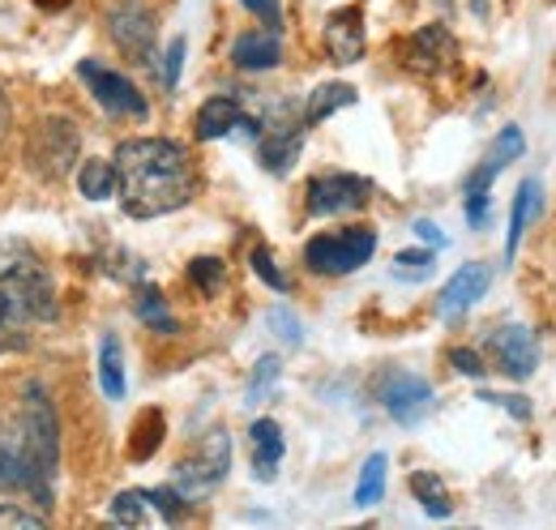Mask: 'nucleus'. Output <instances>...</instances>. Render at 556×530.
<instances>
[{
	"instance_id": "f257e3e1",
	"label": "nucleus",
	"mask_w": 556,
	"mask_h": 530,
	"mask_svg": "<svg viewBox=\"0 0 556 530\" xmlns=\"http://www.w3.org/2000/svg\"><path fill=\"white\" fill-rule=\"evenodd\" d=\"M116 193L129 218H163L198 193L193 159L172 137H129L116 146Z\"/></svg>"
},
{
	"instance_id": "f03ea898",
	"label": "nucleus",
	"mask_w": 556,
	"mask_h": 530,
	"mask_svg": "<svg viewBox=\"0 0 556 530\" xmlns=\"http://www.w3.org/2000/svg\"><path fill=\"white\" fill-rule=\"evenodd\" d=\"M17 441H22V466H26V492L35 501L52 505V483L61 470V419H56L52 394L39 381H26Z\"/></svg>"
},
{
	"instance_id": "7ed1b4c3",
	"label": "nucleus",
	"mask_w": 556,
	"mask_h": 530,
	"mask_svg": "<svg viewBox=\"0 0 556 530\" xmlns=\"http://www.w3.org/2000/svg\"><path fill=\"white\" fill-rule=\"evenodd\" d=\"M81 154V132L70 116H43L26 132V163L39 180H65L77 167Z\"/></svg>"
},
{
	"instance_id": "20e7f679",
	"label": "nucleus",
	"mask_w": 556,
	"mask_h": 530,
	"mask_svg": "<svg viewBox=\"0 0 556 530\" xmlns=\"http://www.w3.org/2000/svg\"><path fill=\"white\" fill-rule=\"evenodd\" d=\"M377 253V231L372 227H343V231H321L304 244V265L313 274H355L359 265L372 262Z\"/></svg>"
},
{
	"instance_id": "39448f33",
	"label": "nucleus",
	"mask_w": 556,
	"mask_h": 530,
	"mask_svg": "<svg viewBox=\"0 0 556 530\" xmlns=\"http://www.w3.org/2000/svg\"><path fill=\"white\" fill-rule=\"evenodd\" d=\"M227 470H231V437L223 428H210L206 437L198 441V450L189 458H180L172 488L185 501H206L210 492L227 479Z\"/></svg>"
},
{
	"instance_id": "423d86ee",
	"label": "nucleus",
	"mask_w": 556,
	"mask_h": 530,
	"mask_svg": "<svg viewBox=\"0 0 556 530\" xmlns=\"http://www.w3.org/2000/svg\"><path fill=\"white\" fill-rule=\"evenodd\" d=\"M0 291L30 317V321H48L56 313V291L48 269L35 257H17V262H0Z\"/></svg>"
},
{
	"instance_id": "0eeeda50",
	"label": "nucleus",
	"mask_w": 556,
	"mask_h": 530,
	"mask_svg": "<svg viewBox=\"0 0 556 530\" xmlns=\"http://www.w3.org/2000/svg\"><path fill=\"white\" fill-rule=\"evenodd\" d=\"M257 125H262L257 129V159H262V167L270 176H287L295 167V159H300V146H304V129L308 125L291 116V103H278L275 116H266Z\"/></svg>"
},
{
	"instance_id": "6e6552de",
	"label": "nucleus",
	"mask_w": 556,
	"mask_h": 530,
	"mask_svg": "<svg viewBox=\"0 0 556 530\" xmlns=\"http://www.w3.org/2000/svg\"><path fill=\"white\" fill-rule=\"evenodd\" d=\"M372 201V185L364 176H351V172H326V176H313L308 180V193L304 205L313 218H334V214H355Z\"/></svg>"
},
{
	"instance_id": "1a4fd4ad",
	"label": "nucleus",
	"mask_w": 556,
	"mask_h": 530,
	"mask_svg": "<svg viewBox=\"0 0 556 530\" xmlns=\"http://www.w3.org/2000/svg\"><path fill=\"white\" fill-rule=\"evenodd\" d=\"M77 77L86 81V90L94 94V103L103 108V112H112V116H134V121H146V99H141V90L125 77V73H116V68L99 65V61H81L77 65Z\"/></svg>"
},
{
	"instance_id": "9d476101",
	"label": "nucleus",
	"mask_w": 556,
	"mask_h": 530,
	"mask_svg": "<svg viewBox=\"0 0 556 530\" xmlns=\"http://www.w3.org/2000/svg\"><path fill=\"white\" fill-rule=\"evenodd\" d=\"M454 56H458V43H454V35L441 22L419 26L416 35H407L403 48H399V61L412 68V73H419V77L445 73V68L454 65Z\"/></svg>"
},
{
	"instance_id": "9b49d317",
	"label": "nucleus",
	"mask_w": 556,
	"mask_h": 530,
	"mask_svg": "<svg viewBox=\"0 0 556 530\" xmlns=\"http://www.w3.org/2000/svg\"><path fill=\"white\" fill-rule=\"evenodd\" d=\"M377 398L390 411V419H399V424H419L432 411V386L419 373H403V368H394L377 381Z\"/></svg>"
},
{
	"instance_id": "f8f14e48",
	"label": "nucleus",
	"mask_w": 556,
	"mask_h": 530,
	"mask_svg": "<svg viewBox=\"0 0 556 530\" xmlns=\"http://www.w3.org/2000/svg\"><path fill=\"white\" fill-rule=\"evenodd\" d=\"M108 30H112V39L125 56H134L141 65L154 61V17L141 0H121L108 17Z\"/></svg>"
},
{
	"instance_id": "ddd939ff",
	"label": "nucleus",
	"mask_w": 556,
	"mask_h": 530,
	"mask_svg": "<svg viewBox=\"0 0 556 530\" xmlns=\"http://www.w3.org/2000/svg\"><path fill=\"white\" fill-rule=\"evenodd\" d=\"M492 355H496V368L514 381H527L535 368H540V342L527 326H501V330L488 338Z\"/></svg>"
},
{
	"instance_id": "4468645a",
	"label": "nucleus",
	"mask_w": 556,
	"mask_h": 530,
	"mask_svg": "<svg viewBox=\"0 0 556 530\" xmlns=\"http://www.w3.org/2000/svg\"><path fill=\"white\" fill-rule=\"evenodd\" d=\"M326 56L334 65H355L364 56V9L348 4V9H334L326 17Z\"/></svg>"
},
{
	"instance_id": "2eb2a0df",
	"label": "nucleus",
	"mask_w": 556,
	"mask_h": 530,
	"mask_svg": "<svg viewBox=\"0 0 556 530\" xmlns=\"http://www.w3.org/2000/svg\"><path fill=\"white\" fill-rule=\"evenodd\" d=\"M522 150H527V137L518 125H505V129L496 132V141L488 146L484 163L467 176V198H484L488 189H492V180L514 163V159H522Z\"/></svg>"
},
{
	"instance_id": "dca6fc26",
	"label": "nucleus",
	"mask_w": 556,
	"mask_h": 530,
	"mask_svg": "<svg viewBox=\"0 0 556 530\" xmlns=\"http://www.w3.org/2000/svg\"><path fill=\"white\" fill-rule=\"evenodd\" d=\"M236 129L257 137V121H249L244 108H240L231 94H214V99H206V103L198 108V121H193L198 141H218V137H227V132H236Z\"/></svg>"
},
{
	"instance_id": "f3484780",
	"label": "nucleus",
	"mask_w": 556,
	"mask_h": 530,
	"mask_svg": "<svg viewBox=\"0 0 556 530\" xmlns=\"http://www.w3.org/2000/svg\"><path fill=\"white\" fill-rule=\"evenodd\" d=\"M488 282H492V269H488L484 262H471V265H463L450 282H445V291H441V317H463L471 304H480V295L488 291Z\"/></svg>"
},
{
	"instance_id": "a211bd4d",
	"label": "nucleus",
	"mask_w": 556,
	"mask_h": 530,
	"mask_svg": "<svg viewBox=\"0 0 556 530\" xmlns=\"http://www.w3.org/2000/svg\"><path fill=\"white\" fill-rule=\"evenodd\" d=\"M278 61H282V39H278L275 26L244 30L231 43V65L244 68V73H266V68H278Z\"/></svg>"
},
{
	"instance_id": "6ab92c4d",
	"label": "nucleus",
	"mask_w": 556,
	"mask_h": 530,
	"mask_svg": "<svg viewBox=\"0 0 556 530\" xmlns=\"http://www.w3.org/2000/svg\"><path fill=\"white\" fill-rule=\"evenodd\" d=\"M249 445H253V475L270 483V479L278 475L282 454H287L282 428H278L275 419H253V428H249Z\"/></svg>"
},
{
	"instance_id": "aec40b11",
	"label": "nucleus",
	"mask_w": 556,
	"mask_h": 530,
	"mask_svg": "<svg viewBox=\"0 0 556 530\" xmlns=\"http://www.w3.org/2000/svg\"><path fill=\"white\" fill-rule=\"evenodd\" d=\"M544 189H540V180L531 176V180H522L518 185V198H514V205H509V240H505V262H514V253H518V244H522V231L531 227V218L540 214V205H544V198H540Z\"/></svg>"
},
{
	"instance_id": "412c9836",
	"label": "nucleus",
	"mask_w": 556,
	"mask_h": 530,
	"mask_svg": "<svg viewBox=\"0 0 556 530\" xmlns=\"http://www.w3.org/2000/svg\"><path fill=\"white\" fill-rule=\"evenodd\" d=\"M163 432H167L163 411H159V406L141 411L134 432H129V463H150V458L159 454V445H163Z\"/></svg>"
},
{
	"instance_id": "4be33fe9",
	"label": "nucleus",
	"mask_w": 556,
	"mask_h": 530,
	"mask_svg": "<svg viewBox=\"0 0 556 530\" xmlns=\"http://www.w3.org/2000/svg\"><path fill=\"white\" fill-rule=\"evenodd\" d=\"M99 386H103V394L112 398H125L129 390V381H125V351H121V338L116 333H103V342H99Z\"/></svg>"
},
{
	"instance_id": "5701e85b",
	"label": "nucleus",
	"mask_w": 556,
	"mask_h": 530,
	"mask_svg": "<svg viewBox=\"0 0 556 530\" xmlns=\"http://www.w3.org/2000/svg\"><path fill=\"white\" fill-rule=\"evenodd\" d=\"M351 103H355V86H348V81H326V86H317V90L308 94V103H304V125H321L326 116L343 112Z\"/></svg>"
},
{
	"instance_id": "b1692460",
	"label": "nucleus",
	"mask_w": 556,
	"mask_h": 530,
	"mask_svg": "<svg viewBox=\"0 0 556 530\" xmlns=\"http://www.w3.org/2000/svg\"><path fill=\"white\" fill-rule=\"evenodd\" d=\"M77 189L86 201H108L116 193V163L112 159H86L77 167Z\"/></svg>"
},
{
	"instance_id": "393cba45",
	"label": "nucleus",
	"mask_w": 556,
	"mask_h": 530,
	"mask_svg": "<svg viewBox=\"0 0 556 530\" xmlns=\"http://www.w3.org/2000/svg\"><path fill=\"white\" fill-rule=\"evenodd\" d=\"M30 317L0 291V355H9V351H26L30 346Z\"/></svg>"
},
{
	"instance_id": "a878e982",
	"label": "nucleus",
	"mask_w": 556,
	"mask_h": 530,
	"mask_svg": "<svg viewBox=\"0 0 556 530\" xmlns=\"http://www.w3.org/2000/svg\"><path fill=\"white\" fill-rule=\"evenodd\" d=\"M386 466H390L386 454H372V458L364 463L359 479H355V505H359V509H372V505L386 496Z\"/></svg>"
},
{
	"instance_id": "bb28decb",
	"label": "nucleus",
	"mask_w": 556,
	"mask_h": 530,
	"mask_svg": "<svg viewBox=\"0 0 556 530\" xmlns=\"http://www.w3.org/2000/svg\"><path fill=\"white\" fill-rule=\"evenodd\" d=\"M412 492H416V501L424 505V514H432V518H450V492H445V483L432 475V470H416L412 475Z\"/></svg>"
},
{
	"instance_id": "cd10ccee",
	"label": "nucleus",
	"mask_w": 556,
	"mask_h": 530,
	"mask_svg": "<svg viewBox=\"0 0 556 530\" xmlns=\"http://www.w3.org/2000/svg\"><path fill=\"white\" fill-rule=\"evenodd\" d=\"M134 308H138V317L150 326V330L159 333H176V317L167 313V300H163V291H154V287H141L138 300H134Z\"/></svg>"
},
{
	"instance_id": "c85d7f7f",
	"label": "nucleus",
	"mask_w": 556,
	"mask_h": 530,
	"mask_svg": "<svg viewBox=\"0 0 556 530\" xmlns=\"http://www.w3.org/2000/svg\"><path fill=\"white\" fill-rule=\"evenodd\" d=\"M116 527H146L150 522V492H121L108 509Z\"/></svg>"
},
{
	"instance_id": "c756f323",
	"label": "nucleus",
	"mask_w": 556,
	"mask_h": 530,
	"mask_svg": "<svg viewBox=\"0 0 556 530\" xmlns=\"http://www.w3.org/2000/svg\"><path fill=\"white\" fill-rule=\"evenodd\" d=\"M223 278H227V269H223L218 257H198V262H189V282H193L202 295H218Z\"/></svg>"
},
{
	"instance_id": "7c9ffc66",
	"label": "nucleus",
	"mask_w": 556,
	"mask_h": 530,
	"mask_svg": "<svg viewBox=\"0 0 556 530\" xmlns=\"http://www.w3.org/2000/svg\"><path fill=\"white\" fill-rule=\"evenodd\" d=\"M266 326H270L287 346H300V342H304V326H300V317H295L291 308H282V304H275V308L266 313Z\"/></svg>"
},
{
	"instance_id": "2f4dec72",
	"label": "nucleus",
	"mask_w": 556,
	"mask_h": 530,
	"mask_svg": "<svg viewBox=\"0 0 556 530\" xmlns=\"http://www.w3.org/2000/svg\"><path fill=\"white\" fill-rule=\"evenodd\" d=\"M278 373H282L278 355H266V359H257V368H253V381H249V406H253V402H262V398L275 390Z\"/></svg>"
},
{
	"instance_id": "473e14b6",
	"label": "nucleus",
	"mask_w": 556,
	"mask_h": 530,
	"mask_svg": "<svg viewBox=\"0 0 556 530\" xmlns=\"http://www.w3.org/2000/svg\"><path fill=\"white\" fill-rule=\"evenodd\" d=\"M432 262H437L432 249H407V253L394 257V274H399V278H428V274H432Z\"/></svg>"
},
{
	"instance_id": "72a5a7b5",
	"label": "nucleus",
	"mask_w": 556,
	"mask_h": 530,
	"mask_svg": "<svg viewBox=\"0 0 556 530\" xmlns=\"http://www.w3.org/2000/svg\"><path fill=\"white\" fill-rule=\"evenodd\" d=\"M249 262H253V274H257L266 287H275V291H287V274H282V269L275 265V253H270L266 244H262V249H253V257H249Z\"/></svg>"
},
{
	"instance_id": "f704fd0d",
	"label": "nucleus",
	"mask_w": 556,
	"mask_h": 530,
	"mask_svg": "<svg viewBox=\"0 0 556 530\" xmlns=\"http://www.w3.org/2000/svg\"><path fill=\"white\" fill-rule=\"evenodd\" d=\"M150 509H159L163 522H180V514H185V496H180L176 488H154V492H150Z\"/></svg>"
},
{
	"instance_id": "c9c22d12",
	"label": "nucleus",
	"mask_w": 556,
	"mask_h": 530,
	"mask_svg": "<svg viewBox=\"0 0 556 530\" xmlns=\"http://www.w3.org/2000/svg\"><path fill=\"white\" fill-rule=\"evenodd\" d=\"M185 52H189V43H185V39H172V43H167V61H163V86H167V90H176V81H180Z\"/></svg>"
},
{
	"instance_id": "e433bc0d",
	"label": "nucleus",
	"mask_w": 556,
	"mask_h": 530,
	"mask_svg": "<svg viewBox=\"0 0 556 530\" xmlns=\"http://www.w3.org/2000/svg\"><path fill=\"white\" fill-rule=\"evenodd\" d=\"M0 527L39 530V527H48V518H43V514H26V509H17V505H0Z\"/></svg>"
},
{
	"instance_id": "4c0bfd02",
	"label": "nucleus",
	"mask_w": 556,
	"mask_h": 530,
	"mask_svg": "<svg viewBox=\"0 0 556 530\" xmlns=\"http://www.w3.org/2000/svg\"><path fill=\"white\" fill-rule=\"evenodd\" d=\"M450 364H454L463 377H471V381H484V364H480V355H476V351H467V346H454V351H450Z\"/></svg>"
},
{
	"instance_id": "58836bf2",
	"label": "nucleus",
	"mask_w": 556,
	"mask_h": 530,
	"mask_svg": "<svg viewBox=\"0 0 556 530\" xmlns=\"http://www.w3.org/2000/svg\"><path fill=\"white\" fill-rule=\"evenodd\" d=\"M240 4H244L253 17H262L266 26L278 30V22H282V0H240Z\"/></svg>"
},
{
	"instance_id": "ea45409f",
	"label": "nucleus",
	"mask_w": 556,
	"mask_h": 530,
	"mask_svg": "<svg viewBox=\"0 0 556 530\" xmlns=\"http://www.w3.org/2000/svg\"><path fill=\"white\" fill-rule=\"evenodd\" d=\"M484 402H496V406H505L514 419H531V402H522L518 394H480Z\"/></svg>"
},
{
	"instance_id": "a19ab883",
	"label": "nucleus",
	"mask_w": 556,
	"mask_h": 530,
	"mask_svg": "<svg viewBox=\"0 0 556 530\" xmlns=\"http://www.w3.org/2000/svg\"><path fill=\"white\" fill-rule=\"evenodd\" d=\"M412 231H416L419 240H424V244H428V249H445V231H441V227H437V223H428V218H419L416 227H412Z\"/></svg>"
},
{
	"instance_id": "79ce46f5",
	"label": "nucleus",
	"mask_w": 556,
	"mask_h": 530,
	"mask_svg": "<svg viewBox=\"0 0 556 530\" xmlns=\"http://www.w3.org/2000/svg\"><path fill=\"white\" fill-rule=\"evenodd\" d=\"M39 9H48V13H61V9H70V0H35Z\"/></svg>"
},
{
	"instance_id": "37998d69",
	"label": "nucleus",
	"mask_w": 556,
	"mask_h": 530,
	"mask_svg": "<svg viewBox=\"0 0 556 530\" xmlns=\"http://www.w3.org/2000/svg\"><path fill=\"white\" fill-rule=\"evenodd\" d=\"M9 125V99H4V90H0V132Z\"/></svg>"
}]
</instances>
